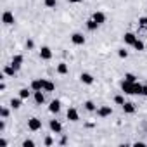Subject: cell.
<instances>
[{
  "label": "cell",
  "instance_id": "3957f363",
  "mask_svg": "<svg viewBox=\"0 0 147 147\" xmlns=\"http://www.w3.org/2000/svg\"><path fill=\"white\" fill-rule=\"evenodd\" d=\"M97 114H99L100 118H107V116L113 114V107H111V106H100V107L97 109Z\"/></svg>",
  "mask_w": 147,
  "mask_h": 147
},
{
  "label": "cell",
  "instance_id": "d6986e66",
  "mask_svg": "<svg viewBox=\"0 0 147 147\" xmlns=\"http://www.w3.org/2000/svg\"><path fill=\"white\" fill-rule=\"evenodd\" d=\"M87 28H88V31H95V30L99 28V24H97V23H95L92 18H90V19L87 21Z\"/></svg>",
  "mask_w": 147,
  "mask_h": 147
},
{
  "label": "cell",
  "instance_id": "ac0fdd59",
  "mask_svg": "<svg viewBox=\"0 0 147 147\" xmlns=\"http://www.w3.org/2000/svg\"><path fill=\"white\" fill-rule=\"evenodd\" d=\"M4 75H7V76H14V75H16V67H14L12 64H7V66L4 67Z\"/></svg>",
  "mask_w": 147,
  "mask_h": 147
},
{
  "label": "cell",
  "instance_id": "f1b7e54d",
  "mask_svg": "<svg viewBox=\"0 0 147 147\" xmlns=\"http://www.w3.org/2000/svg\"><path fill=\"white\" fill-rule=\"evenodd\" d=\"M0 116L5 119V118L9 116V109H7V107H2V109H0Z\"/></svg>",
  "mask_w": 147,
  "mask_h": 147
},
{
  "label": "cell",
  "instance_id": "603a6c76",
  "mask_svg": "<svg viewBox=\"0 0 147 147\" xmlns=\"http://www.w3.org/2000/svg\"><path fill=\"white\" fill-rule=\"evenodd\" d=\"M83 107H85V109H87V111H90V113H92V111H95V109H97V107H95V104H94V102H92V100H87V102H85V104H83Z\"/></svg>",
  "mask_w": 147,
  "mask_h": 147
},
{
  "label": "cell",
  "instance_id": "30bf717a",
  "mask_svg": "<svg viewBox=\"0 0 147 147\" xmlns=\"http://www.w3.org/2000/svg\"><path fill=\"white\" fill-rule=\"evenodd\" d=\"M23 61H24V57H23L21 54H18V55H14V57H12V62H11V64H12V66L16 67V71H18V69L23 66Z\"/></svg>",
  "mask_w": 147,
  "mask_h": 147
},
{
  "label": "cell",
  "instance_id": "cb8c5ba5",
  "mask_svg": "<svg viewBox=\"0 0 147 147\" xmlns=\"http://www.w3.org/2000/svg\"><path fill=\"white\" fill-rule=\"evenodd\" d=\"M55 5H57V0H45V7L52 9V7H55Z\"/></svg>",
  "mask_w": 147,
  "mask_h": 147
},
{
  "label": "cell",
  "instance_id": "7a4b0ae2",
  "mask_svg": "<svg viewBox=\"0 0 147 147\" xmlns=\"http://www.w3.org/2000/svg\"><path fill=\"white\" fill-rule=\"evenodd\" d=\"M2 23H4L5 26H11V24H14V14H12L11 11H5V12L2 14Z\"/></svg>",
  "mask_w": 147,
  "mask_h": 147
},
{
  "label": "cell",
  "instance_id": "52a82bcc",
  "mask_svg": "<svg viewBox=\"0 0 147 147\" xmlns=\"http://www.w3.org/2000/svg\"><path fill=\"white\" fill-rule=\"evenodd\" d=\"M40 59L50 61V59H52V50H50L49 47H42V49H40Z\"/></svg>",
  "mask_w": 147,
  "mask_h": 147
},
{
  "label": "cell",
  "instance_id": "4fadbf2b",
  "mask_svg": "<svg viewBox=\"0 0 147 147\" xmlns=\"http://www.w3.org/2000/svg\"><path fill=\"white\" fill-rule=\"evenodd\" d=\"M121 107H123L125 114H133L135 113V104H131V102H125Z\"/></svg>",
  "mask_w": 147,
  "mask_h": 147
},
{
  "label": "cell",
  "instance_id": "277c9868",
  "mask_svg": "<svg viewBox=\"0 0 147 147\" xmlns=\"http://www.w3.org/2000/svg\"><path fill=\"white\" fill-rule=\"evenodd\" d=\"M92 19L100 26V24H104V23H106V14H104V12H100V11H97V12H94V14H92Z\"/></svg>",
  "mask_w": 147,
  "mask_h": 147
},
{
  "label": "cell",
  "instance_id": "e0dca14e",
  "mask_svg": "<svg viewBox=\"0 0 147 147\" xmlns=\"http://www.w3.org/2000/svg\"><path fill=\"white\" fill-rule=\"evenodd\" d=\"M67 71H69V67H67L66 62H59L57 64V73L59 75H67Z\"/></svg>",
  "mask_w": 147,
  "mask_h": 147
},
{
  "label": "cell",
  "instance_id": "9a60e30c",
  "mask_svg": "<svg viewBox=\"0 0 147 147\" xmlns=\"http://www.w3.org/2000/svg\"><path fill=\"white\" fill-rule=\"evenodd\" d=\"M54 90H55V85L50 80H43V92H54Z\"/></svg>",
  "mask_w": 147,
  "mask_h": 147
},
{
  "label": "cell",
  "instance_id": "7402d4cb",
  "mask_svg": "<svg viewBox=\"0 0 147 147\" xmlns=\"http://www.w3.org/2000/svg\"><path fill=\"white\" fill-rule=\"evenodd\" d=\"M21 100H23L21 97H19V99H12V100H11V107H12V109H19V107H21Z\"/></svg>",
  "mask_w": 147,
  "mask_h": 147
},
{
  "label": "cell",
  "instance_id": "484cf974",
  "mask_svg": "<svg viewBox=\"0 0 147 147\" xmlns=\"http://www.w3.org/2000/svg\"><path fill=\"white\" fill-rule=\"evenodd\" d=\"M114 102H116L118 106H123V104H125V97H123V95H116V97H114Z\"/></svg>",
  "mask_w": 147,
  "mask_h": 147
},
{
  "label": "cell",
  "instance_id": "5bb4252c",
  "mask_svg": "<svg viewBox=\"0 0 147 147\" xmlns=\"http://www.w3.org/2000/svg\"><path fill=\"white\" fill-rule=\"evenodd\" d=\"M31 90H33V92L43 90V80H33V82H31Z\"/></svg>",
  "mask_w": 147,
  "mask_h": 147
},
{
  "label": "cell",
  "instance_id": "d6a6232c",
  "mask_svg": "<svg viewBox=\"0 0 147 147\" xmlns=\"http://www.w3.org/2000/svg\"><path fill=\"white\" fill-rule=\"evenodd\" d=\"M4 130H5V121L2 119V121H0V133H2Z\"/></svg>",
  "mask_w": 147,
  "mask_h": 147
},
{
  "label": "cell",
  "instance_id": "1f68e13d",
  "mask_svg": "<svg viewBox=\"0 0 147 147\" xmlns=\"http://www.w3.org/2000/svg\"><path fill=\"white\" fill-rule=\"evenodd\" d=\"M33 47H35L33 40H26V49H33Z\"/></svg>",
  "mask_w": 147,
  "mask_h": 147
},
{
  "label": "cell",
  "instance_id": "e575fe53",
  "mask_svg": "<svg viewBox=\"0 0 147 147\" xmlns=\"http://www.w3.org/2000/svg\"><path fill=\"white\" fill-rule=\"evenodd\" d=\"M66 142H67V138H66V137H62V138H61V142H59V144H61V145H64V144H66Z\"/></svg>",
  "mask_w": 147,
  "mask_h": 147
},
{
  "label": "cell",
  "instance_id": "6da1fadb",
  "mask_svg": "<svg viewBox=\"0 0 147 147\" xmlns=\"http://www.w3.org/2000/svg\"><path fill=\"white\" fill-rule=\"evenodd\" d=\"M28 128H30L31 131H38V130H42V119H38V118H31V119H28Z\"/></svg>",
  "mask_w": 147,
  "mask_h": 147
},
{
  "label": "cell",
  "instance_id": "f546056e",
  "mask_svg": "<svg viewBox=\"0 0 147 147\" xmlns=\"http://www.w3.org/2000/svg\"><path fill=\"white\" fill-rule=\"evenodd\" d=\"M125 80H128V82H137L135 75H131V73H126V75H125Z\"/></svg>",
  "mask_w": 147,
  "mask_h": 147
},
{
  "label": "cell",
  "instance_id": "83f0119b",
  "mask_svg": "<svg viewBox=\"0 0 147 147\" xmlns=\"http://www.w3.org/2000/svg\"><path fill=\"white\" fill-rule=\"evenodd\" d=\"M23 147H35V142L30 140V138H26V140L23 142Z\"/></svg>",
  "mask_w": 147,
  "mask_h": 147
},
{
  "label": "cell",
  "instance_id": "8fae6325",
  "mask_svg": "<svg viewBox=\"0 0 147 147\" xmlns=\"http://www.w3.org/2000/svg\"><path fill=\"white\" fill-rule=\"evenodd\" d=\"M80 80H82V83H85V85H92V83H94V76L90 75V73H82V75H80Z\"/></svg>",
  "mask_w": 147,
  "mask_h": 147
},
{
  "label": "cell",
  "instance_id": "8992f818",
  "mask_svg": "<svg viewBox=\"0 0 147 147\" xmlns=\"http://www.w3.org/2000/svg\"><path fill=\"white\" fill-rule=\"evenodd\" d=\"M71 42L75 43V45H83L85 43V36L82 33H73L71 35Z\"/></svg>",
  "mask_w": 147,
  "mask_h": 147
},
{
  "label": "cell",
  "instance_id": "d590c367",
  "mask_svg": "<svg viewBox=\"0 0 147 147\" xmlns=\"http://www.w3.org/2000/svg\"><path fill=\"white\" fill-rule=\"evenodd\" d=\"M67 2H71V4H80V2H83V0H67Z\"/></svg>",
  "mask_w": 147,
  "mask_h": 147
},
{
  "label": "cell",
  "instance_id": "4dcf8cb0",
  "mask_svg": "<svg viewBox=\"0 0 147 147\" xmlns=\"http://www.w3.org/2000/svg\"><path fill=\"white\" fill-rule=\"evenodd\" d=\"M43 144H45V145H52V144H54V138H52V137H45Z\"/></svg>",
  "mask_w": 147,
  "mask_h": 147
},
{
  "label": "cell",
  "instance_id": "9c48e42d",
  "mask_svg": "<svg viewBox=\"0 0 147 147\" xmlns=\"http://www.w3.org/2000/svg\"><path fill=\"white\" fill-rule=\"evenodd\" d=\"M49 126H50V130H52L54 133H61V131H62V125H61L57 119H50Z\"/></svg>",
  "mask_w": 147,
  "mask_h": 147
},
{
  "label": "cell",
  "instance_id": "4316f807",
  "mask_svg": "<svg viewBox=\"0 0 147 147\" xmlns=\"http://www.w3.org/2000/svg\"><path fill=\"white\" fill-rule=\"evenodd\" d=\"M138 26H140V28H147V18H145V16L138 19Z\"/></svg>",
  "mask_w": 147,
  "mask_h": 147
},
{
  "label": "cell",
  "instance_id": "7c38bea8",
  "mask_svg": "<svg viewBox=\"0 0 147 147\" xmlns=\"http://www.w3.org/2000/svg\"><path fill=\"white\" fill-rule=\"evenodd\" d=\"M49 111L54 113V114H57V113L61 111V102H59V100H52L50 106H49Z\"/></svg>",
  "mask_w": 147,
  "mask_h": 147
},
{
  "label": "cell",
  "instance_id": "5b68a950",
  "mask_svg": "<svg viewBox=\"0 0 147 147\" xmlns=\"http://www.w3.org/2000/svg\"><path fill=\"white\" fill-rule=\"evenodd\" d=\"M66 116H67L69 121H78V119H80V114H78V111H76L75 107H69L67 113H66Z\"/></svg>",
  "mask_w": 147,
  "mask_h": 147
},
{
  "label": "cell",
  "instance_id": "836d02e7",
  "mask_svg": "<svg viewBox=\"0 0 147 147\" xmlns=\"http://www.w3.org/2000/svg\"><path fill=\"white\" fill-rule=\"evenodd\" d=\"M0 145L5 147V145H7V140H5V138H0Z\"/></svg>",
  "mask_w": 147,
  "mask_h": 147
},
{
  "label": "cell",
  "instance_id": "ffe728a7",
  "mask_svg": "<svg viewBox=\"0 0 147 147\" xmlns=\"http://www.w3.org/2000/svg\"><path fill=\"white\" fill-rule=\"evenodd\" d=\"M131 47H133V49H135V50H138V52H142V50H144V49H145V45H144V42H142V40H138V38H137V40H135V43H133V45H131Z\"/></svg>",
  "mask_w": 147,
  "mask_h": 147
},
{
  "label": "cell",
  "instance_id": "2e32d148",
  "mask_svg": "<svg viewBox=\"0 0 147 147\" xmlns=\"http://www.w3.org/2000/svg\"><path fill=\"white\" fill-rule=\"evenodd\" d=\"M35 102H36V104H43V102H45L43 90H36V92H35Z\"/></svg>",
  "mask_w": 147,
  "mask_h": 147
},
{
  "label": "cell",
  "instance_id": "d4e9b609",
  "mask_svg": "<svg viewBox=\"0 0 147 147\" xmlns=\"http://www.w3.org/2000/svg\"><path fill=\"white\" fill-rule=\"evenodd\" d=\"M118 55H119L121 59H126V57H128V50H126V49H119V50H118Z\"/></svg>",
  "mask_w": 147,
  "mask_h": 147
},
{
  "label": "cell",
  "instance_id": "44dd1931",
  "mask_svg": "<svg viewBox=\"0 0 147 147\" xmlns=\"http://www.w3.org/2000/svg\"><path fill=\"white\" fill-rule=\"evenodd\" d=\"M30 95H31V90L30 88H21L19 90V97L21 99H30Z\"/></svg>",
  "mask_w": 147,
  "mask_h": 147
},
{
  "label": "cell",
  "instance_id": "ba28073f",
  "mask_svg": "<svg viewBox=\"0 0 147 147\" xmlns=\"http://www.w3.org/2000/svg\"><path fill=\"white\" fill-rule=\"evenodd\" d=\"M135 40H137V35H135V33H130V31H128V33L123 35V42H125L126 45H133Z\"/></svg>",
  "mask_w": 147,
  "mask_h": 147
},
{
  "label": "cell",
  "instance_id": "8d00e7d4",
  "mask_svg": "<svg viewBox=\"0 0 147 147\" xmlns=\"http://www.w3.org/2000/svg\"><path fill=\"white\" fill-rule=\"evenodd\" d=\"M142 95H145V97H147V85L144 87V90H142Z\"/></svg>",
  "mask_w": 147,
  "mask_h": 147
}]
</instances>
